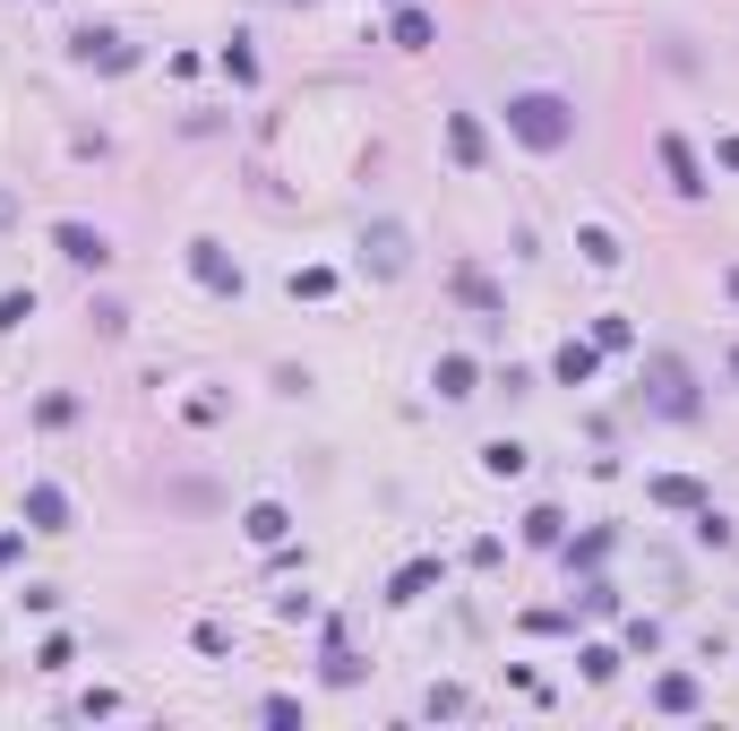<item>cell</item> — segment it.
<instances>
[{
	"label": "cell",
	"instance_id": "obj_19",
	"mask_svg": "<svg viewBox=\"0 0 739 731\" xmlns=\"http://www.w3.org/2000/svg\"><path fill=\"white\" fill-rule=\"evenodd\" d=\"M482 465L508 482V473H525V448H516V439H490V448H482Z\"/></svg>",
	"mask_w": 739,
	"mask_h": 731
},
{
	"label": "cell",
	"instance_id": "obj_8",
	"mask_svg": "<svg viewBox=\"0 0 739 731\" xmlns=\"http://www.w3.org/2000/svg\"><path fill=\"white\" fill-rule=\"evenodd\" d=\"M69 52H78V61H103V69H129V61H138V52H129L112 27H87L78 43H69Z\"/></svg>",
	"mask_w": 739,
	"mask_h": 731
},
{
	"label": "cell",
	"instance_id": "obj_10",
	"mask_svg": "<svg viewBox=\"0 0 739 731\" xmlns=\"http://www.w3.org/2000/svg\"><path fill=\"white\" fill-rule=\"evenodd\" d=\"M448 156H456L465 172H473V164L490 156V147H482V121H473V112H448Z\"/></svg>",
	"mask_w": 739,
	"mask_h": 731
},
{
	"label": "cell",
	"instance_id": "obj_18",
	"mask_svg": "<svg viewBox=\"0 0 739 731\" xmlns=\"http://www.w3.org/2000/svg\"><path fill=\"white\" fill-rule=\"evenodd\" d=\"M456 293L473 301V310H499V293H490V276H482V267H456Z\"/></svg>",
	"mask_w": 739,
	"mask_h": 731
},
{
	"label": "cell",
	"instance_id": "obj_15",
	"mask_svg": "<svg viewBox=\"0 0 739 731\" xmlns=\"http://www.w3.org/2000/svg\"><path fill=\"white\" fill-rule=\"evenodd\" d=\"M387 34H396V52H421L439 27H430V9H396V27H387Z\"/></svg>",
	"mask_w": 739,
	"mask_h": 731
},
{
	"label": "cell",
	"instance_id": "obj_13",
	"mask_svg": "<svg viewBox=\"0 0 739 731\" xmlns=\"http://www.w3.org/2000/svg\"><path fill=\"white\" fill-rule=\"evenodd\" d=\"M241 525H250V542H267V551H276V542H284V533H292V517H284V508H276V499H258V508H250V517H241Z\"/></svg>",
	"mask_w": 739,
	"mask_h": 731
},
{
	"label": "cell",
	"instance_id": "obj_9",
	"mask_svg": "<svg viewBox=\"0 0 739 731\" xmlns=\"http://www.w3.org/2000/svg\"><path fill=\"white\" fill-rule=\"evenodd\" d=\"M593 362H602V344H577V336H568V344L550 353V370H559V388H585V379H593Z\"/></svg>",
	"mask_w": 739,
	"mask_h": 731
},
{
	"label": "cell",
	"instance_id": "obj_3",
	"mask_svg": "<svg viewBox=\"0 0 739 731\" xmlns=\"http://www.w3.org/2000/svg\"><path fill=\"white\" fill-rule=\"evenodd\" d=\"M653 156H662V172H671V190H679V199H706V164H697V147H688L679 130L653 138Z\"/></svg>",
	"mask_w": 739,
	"mask_h": 731
},
{
	"label": "cell",
	"instance_id": "obj_25",
	"mask_svg": "<svg viewBox=\"0 0 739 731\" xmlns=\"http://www.w3.org/2000/svg\"><path fill=\"white\" fill-rule=\"evenodd\" d=\"M722 370H731V379H739V344H731V362H722Z\"/></svg>",
	"mask_w": 739,
	"mask_h": 731
},
{
	"label": "cell",
	"instance_id": "obj_1",
	"mask_svg": "<svg viewBox=\"0 0 739 731\" xmlns=\"http://www.w3.org/2000/svg\"><path fill=\"white\" fill-rule=\"evenodd\" d=\"M499 112H508V138H525L533 156H559V147H577V103L550 96V87H525V96H508Z\"/></svg>",
	"mask_w": 739,
	"mask_h": 731
},
{
	"label": "cell",
	"instance_id": "obj_11",
	"mask_svg": "<svg viewBox=\"0 0 739 731\" xmlns=\"http://www.w3.org/2000/svg\"><path fill=\"white\" fill-rule=\"evenodd\" d=\"M430 388H439L448 404H465V397H473V362H465V353H439V370H430Z\"/></svg>",
	"mask_w": 739,
	"mask_h": 731
},
{
	"label": "cell",
	"instance_id": "obj_16",
	"mask_svg": "<svg viewBox=\"0 0 739 731\" xmlns=\"http://www.w3.org/2000/svg\"><path fill=\"white\" fill-rule=\"evenodd\" d=\"M577 250H585L593 267H619V233H611V224H585V233H577Z\"/></svg>",
	"mask_w": 739,
	"mask_h": 731
},
{
	"label": "cell",
	"instance_id": "obj_7",
	"mask_svg": "<svg viewBox=\"0 0 739 731\" xmlns=\"http://www.w3.org/2000/svg\"><path fill=\"white\" fill-rule=\"evenodd\" d=\"M27 525L34 533H69V491L61 482H27Z\"/></svg>",
	"mask_w": 739,
	"mask_h": 731
},
{
	"label": "cell",
	"instance_id": "obj_22",
	"mask_svg": "<svg viewBox=\"0 0 739 731\" xmlns=\"http://www.w3.org/2000/svg\"><path fill=\"white\" fill-rule=\"evenodd\" d=\"M18 319H34V293H0V328H18Z\"/></svg>",
	"mask_w": 739,
	"mask_h": 731
},
{
	"label": "cell",
	"instance_id": "obj_23",
	"mask_svg": "<svg viewBox=\"0 0 739 731\" xmlns=\"http://www.w3.org/2000/svg\"><path fill=\"white\" fill-rule=\"evenodd\" d=\"M713 156H722V164H731V172H739V138H722V147H713Z\"/></svg>",
	"mask_w": 739,
	"mask_h": 731
},
{
	"label": "cell",
	"instance_id": "obj_14",
	"mask_svg": "<svg viewBox=\"0 0 739 731\" xmlns=\"http://www.w3.org/2000/svg\"><path fill=\"white\" fill-rule=\"evenodd\" d=\"M439 585V560H413V568H396V585H387V602H421Z\"/></svg>",
	"mask_w": 739,
	"mask_h": 731
},
{
	"label": "cell",
	"instance_id": "obj_20",
	"mask_svg": "<svg viewBox=\"0 0 739 731\" xmlns=\"http://www.w3.org/2000/svg\"><path fill=\"white\" fill-rule=\"evenodd\" d=\"M559 525H568L559 508H533V517H525V542H542V551H550V542H559Z\"/></svg>",
	"mask_w": 739,
	"mask_h": 731
},
{
	"label": "cell",
	"instance_id": "obj_12",
	"mask_svg": "<svg viewBox=\"0 0 739 731\" xmlns=\"http://www.w3.org/2000/svg\"><path fill=\"white\" fill-rule=\"evenodd\" d=\"M653 705H662V714H697V680H688V671H662V680H653Z\"/></svg>",
	"mask_w": 739,
	"mask_h": 731
},
{
	"label": "cell",
	"instance_id": "obj_21",
	"mask_svg": "<svg viewBox=\"0 0 739 731\" xmlns=\"http://www.w3.org/2000/svg\"><path fill=\"white\" fill-rule=\"evenodd\" d=\"M224 69L241 78V87H258V52H250V43H224Z\"/></svg>",
	"mask_w": 739,
	"mask_h": 731
},
{
	"label": "cell",
	"instance_id": "obj_2",
	"mask_svg": "<svg viewBox=\"0 0 739 731\" xmlns=\"http://www.w3.org/2000/svg\"><path fill=\"white\" fill-rule=\"evenodd\" d=\"M637 388H645V413H662V422H697V404H706L697 397V370L679 362V353H653Z\"/></svg>",
	"mask_w": 739,
	"mask_h": 731
},
{
	"label": "cell",
	"instance_id": "obj_24",
	"mask_svg": "<svg viewBox=\"0 0 739 731\" xmlns=\"http://www.w3.org/2000/svg\"><path fill=\"white\" fill-rule=\"evenodd\" d=\"M0 224H18V199H9V190H0Z\"/></svg>",
	"mask_w": 739,
	"mask_h": 731
},
{
	"label": "cell",
	"instance_id": "obj_6",
	"mask_svg": "<svg viewBox=\"0 0 739 731\" xmlns=\"http://www.w3.org/2000/svg\"><path fill=\"white\" fill-rule=\"evenodd\" d=\"M361 267L370 276H405V224H370L361 233Z\"/></svg>",
	"mask_w": 739,
	"mask_h": 731
},
{
	"label": "cell",
	"instance_id": "obj_4",
	"mask_svg": "<svg viewBox=\"0 0 739 731\" xmlns=\"http://www.w3.org/2000/svg\"><path fill=\"white\" fill-rule=\"evenodd\" d=\"M52 241H61L69 267H112V241H103L96 224H78V216H61V224H52Z\"/></svg>",
	"mask_w": 739,
	"mask_h": 731
},
{
	"label": "cell",
	"instance_id": "obj_5",
	"mask_svg": "<svg viewBox=\"0 0 739 731\" xmlns=\"http://www.w3.org/2000/svg\"><path fill=\"white\" fill-rule=\"evenodd\" d=\"M190 276L207 293H241V267L224 259V241H190Z\"/></svg>",
	"mask_w": 739,
	"mask_h": 731
},
{
	"label": "cell",
	"instance_id": "obj_17",
	"mask_svg": "<svg viewBox=\"0 0 739 731\" xmlns=\"http://www.w3.org/2000/svg\"><path fill=\"white\" fill-rule=\"evenodd\" d=\"M653 499H662V508H706V491H697L688 473H662V482H653Z\"/></svg>",
	"mask_w": 739,
	"mask_h": 731
}]
</instances>
